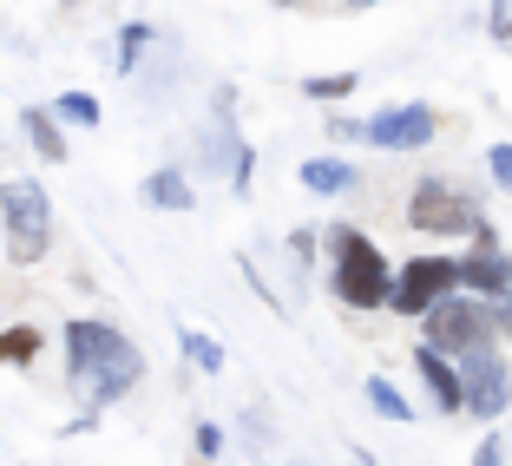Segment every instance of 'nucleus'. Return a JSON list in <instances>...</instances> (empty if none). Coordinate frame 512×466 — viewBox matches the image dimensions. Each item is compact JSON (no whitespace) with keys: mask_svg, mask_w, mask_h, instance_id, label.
Wrapping results in <instances>:
<instances>
[{"mask_svg":"<svg viewBox=\"0 0 512 466\" xmlns=\"http://www.w3.org/2000/svg\"><path fill=\"white\" fill-rule=\"evenodd\" d=\"M506 401H512V381H506V361L493 355V342L460 348V407H473L480 421H499Z\"/></svg>","mask_w":512,"mask_h":466,"instance_id":"5","label":"nucleus"},{"mask_svg":"<svg viewBox=\"0 0 512 466\" xmlns=\"http://www.w3.org/2000/svg\"><path fill=\"white\" fill-rule=\"evenodd\" d=\"M342 7H375V0H342Z\"/></svg>","mask_w":512,"mask_h":466,"instance_id":"24","label":"nucleus"},{"mask_svg":"<svg viewBox=\"0 0 512 466\" xmlns=\"http://www.w3.org/2000/svg\"><path fill=\"white\" fill-rule=\"evenodd\" d=\"M421 375L434 381V401L453 414V407H460V368H453V361H440V348H421Z\"/></svg>","mask_w":512,"mask_h":466,"instance_id":"13","label":"nucleus"},{"mask_svg":"<svg viewBox=\"0 0 512 466\" xmlns=\"http://www.w3.org/2000/svg\"><path fill=\"white\" fill-rule=\"evenodd\" d=\"M493 33H499V40L512 46V7H493Z\"/></svg>","mask_w":512,"mask_h":466,"instance_id":"22","label":"nucleus"},{"mask_svg":"<svg viewBox=\"0 0 512 466\" xmlns=\"http://www.w3.org/2000/svg\"><path fill=\"white\" fill-rule=\"evenodd\" d=\"M178 342H184V355H191L197 368H204V375H217V368H224V348H217V342H204V335H197V329H184Z\"/></svg>","mask_w":512,"mask_h":466,"instance_id":"14","label":"nucleus"},{"mask_svg":"<svg viewBox=\"0 0 512 466\" xmlns=\"http://www.w3.org/2000/svg\"><path fill=\"white\" fill-rule=\"evenodd\" d=\"M0 224H7V256L14 263H40L53 243V204L40 184H7L0 191Z\"/></svg>","mask_w":512,"mask_h":466,"instance_id":"3","label":"nucleus"},{"mask_svg":"<svg viewBox=\"0 0 512 466\" xmlns=\"http://www.w3.org/2000/svg\"><path fill=\"white\" fill-rule=\"evenodd\" d=\"M434 132H440L434 106H388V112H375V119L362 125V138L381 145V151H414V145H427Z\"/></svg>","mask_w":512,"mask_h":466,"instance_id":"8","label":"nucleus"},{"mask_svg":"<svg viewBox=\"0 0 512 466\" xmlns=\"http://www.w3.org/2000/svg\"><path fill=\"white\" fill-rule=\"evenodd\" d=\"M302 184L316 197H335V191L355 184V165H348V158H309V165H302Z\"/></svg>","mask_w":512,"mask_h":466,"instance_id":"11","label":"nucleus"},{"mask_svg":"<svg viewBox=\"0 0 512 466\" xmlns=\"http://www.w3.org/2000/svg\"><path fill=\"white\" fill-rule=\"evenodd\" d=\"M66 355H73V381H86L92 401H119L145 375V355L119 329H106V322H73L66 329Z\"/></svg>","mask_w":512,"mask_h":466,"instance_id":"1","label":"nucleus"},{"mask_svg":"<svg viewBox=\"0 0 512 466\" xmlns=\"http://www.w3.org/2000/svg\"><path fill=\"white\" fill-rule=\"evenodd\" d=\"M440 296H453V263L447 256H414V263L394 276V289H388V302L407 309V316H421L427 302H440Z\"/></svg>","mask_w":512,"mask_h":466,"instance_id":"7","label":"nucleus"},{"mask_svg":"<svg viewBox=\"0 0 512 466\" xmlns=\"http://www.w3.org/2000/svg\"><path fill=\"white\" fill-rule=\"evenodd\" d=\"M407 224L427 230V237H460V230H480V211H473V197H460L440 178H427L421 191H414V204H407Z\"/></svg>","mask_w":512,"mask_h":466,"instance_id":"6","label":"nucleus"},{"mask_svg":"<svg viewBox=\"0 0 512 466\" xmlns=\"http://www.w3.org/2000/svg\"><path fill=\"white\" fill-rule=\"evenodd\" d=\"M473 237H480V250H473L467 263H453V283H473L480 296H506V283H512V263L493 250V230H486V224L473 230Z\"/></svg>","mask_w":512,"mask_h":466,"instance_id":"9","label":"nucleus"},{"mask_svg":"<svg viewBox=\"0 0 512 466\" xmlns=\"http://www.w3.org/2000/svg\"><path fill=\"white\" fill-rule=\"evenodd\" d=\"M355 92V73H342V79H309V99H348Z\"/></svg>","mask_w":512,"mask_h":466,"instance_id":"19","label":"nucleus"},{"mask_svg":"<svg viewBox=\"0 0 512 466\" xmlns=\"http://www.w3.org/2000/svg\"><path fill=\"white\" fill-rule=\"evenodd\" d=\"M217 447H224V434L204 421V427H197V453H204V460H217Z\"/></svg>","mask_w":512,"mask_h":466,"instance_id":"21","label":"nucleus"},{"mask_svg":"<svg viewBox=\"0 0 512 466\" xmlns=\"http://www.w3.org/2000/svg\"><path fill=\"white\" fill-rule=\"evenodd\" d=\"M66 7H73V0H66Z\"/></svg>","mask_w":512,"mask_h":466,"instance_id":"26","label":"nucleus"},{"mask_svg":"<svg viewBox=\"0 0 512 466\" xmlns=\"http://www.w3.org/2000/svg\"><path fill=\"white\" fill-rule=\"evenodd\" d=\"M486 165H493V178L512 191V145H493V158H486Z\"/></svg>","mask_w":512,"mask_h":466,"instance_id":"20","label":"nucleus"},{"mask_svg":"<svg viewBox=\"0 0 512 466\" xmlns=\"http://www.w3.org/2000/svg\"><path fill=\"white\" fill-rule=\"evenodd\" d=\"M368 401H375V407H381V414H388V421H407V414H414V407H407V401H401V394H394V388H388V381H368Z\"/></svg>","mask_w":512,"mask_h":466,"instance_id":"17","label":"nucleus"},{"mask_svg":"<svg viewBox=\"0 0 512 466\" xmlns=\"http://www.w3.org/2000/svg\"><path fill=\"white\" fill-rule=\"evenodd\" d=\"M145 46H151V27H125L119 33V66H125V73L138 66V53H145Z\"/></svg>","mask_w":512,"mask_h":466,"instance_id":"18","label":"nucleus"},{"mask_svg":"<svg viewBox=\"0 0 512 466\" xmlns=\"http://www.w3.org/2000/svg\"><path fill=\"white\" fill-rule=\"evenodd\" d=\"M473 466H506V460H499V440H486V447L473 453Z\"/></svg>","mask_w":512,"mask_h":466,"instance_id":"23","label":"nucleus"},{"mask_svg":"<svg viewBox=\"0 0 512 466\" xmlns=\"http://www.w3.org/2000/svg\"><path fill=\"white\" fill-rule=\"evenodd\" d=\"M33 355H40V335H33V329L0 335V361H33Z\"/></svg>","mask_w":512,"mask_h":466,"instance_id":"16","label":"nucleus"},{"mask_svg":"<svg viewBox=\"0 0 512 466\" xmlns=\"http://www.w3.org/2000/svg\"><path fill=\"white\" fill-rule=\"evenodd\" d=\"M421 316H427V335H434L427 348H453L460 355V348H480L493 329H512V302L499 296V309H473V302L440 296V302H427Z\"/></svg>","mask_w":512,"mask_h":466,"instance_id":"4","label":"nucleus"},{"mask_svg":"<svg viewBox=\"0 0 512 466\" xmlns=\"http://www.w3.org/2000/svg\"><path fill=\"white\" fill-rule=\"evenodd\" d=\"M53 119H73V125H99V99H92V92H66L60 106H53Z\"/></svg>","mask_w":512,"mask_h":466,"instance_id":"15","label":"nucleus"},{"mask_svg":"<svg viewBox=\"0 0 512 466\" xmlns=\"http://www.w3.org/2000/svg\"><path fill=\"white\" fill-rule=\"evenodd\" d=\"M20 125H27L33 151H40L46 165H60V158H66V138H60V125H53V112H46V106H27V112H20Z\"/></svg>","mask_w":512,"mask_h":466,"instance_id":"10","label":"nucleus"},{"mask_svg":"<svg viewBox=\"0 0 512 466\" xmlns=\"http://www.w3.org/2000/svg\"><path fill=\"white\" fill-rule=\"evenodd\" d=\"M145 204H158V211H191L197 197H191V184H184V171H151L145 178Z\"/></svg>","mask_w":512,"mask_h":466,"instance_id":"12","label":"nucleus"},{"mask_svg":"<svg viewBox=\"0 0 512 466\" xmlns=\"http://www.w3.org/2000/svg\"><path fill=\"white\" fill-rule=\"evenodd\" d=\"M335 289H342V302H355V309H381L394 289L388 263H381V250L368 237H355V230H335Z\"/></svg>","mask_w":512,"mask_h":466,"instance_id":"2","label":"nucleus"},{"mask_svg":"<svg viewBox=\"0 0 512 466\" xmlns=\"http://www.w3.org/2000/svg\"><path fill=\"white\" fill-rule=\"evenodd\" d=\"M355 466H375V460H368V453H355Z\"/></svg>","mask_w":512,"mask_h":466,"instance_id":"25","label":"nucleus"}]
</instances>
